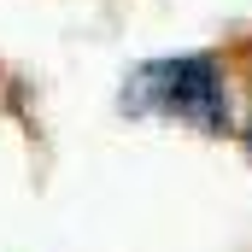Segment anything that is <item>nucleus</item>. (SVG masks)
Returning a JSON list of instances; mask_svg holds the SVG:
<instances>
[{
  "label": "nucleus",
  "instance_id": "2",
  "mask_svg": "<svg viewBox=\"0 0 252 252\" xmlns=\"http://www.w3.org/2000/svg\"><path fill=\"white\" fill-rule=\"evenodd\" d=\"M247 158H252V112H247Z\"/></svg>",
  "mask_w": 252,
  "mask_h": 252
},
{
  "label": "nucleus",
  "instance_id": "1",
  "mask_svg": "<svg viewBox=\"0 0 252 252\" xmlns=\"http://www.w3.org/2000/svg\"><path fill=\"white\" fill-rule=\"evenodd\" d=\"M124 112L135 118H170L199 135H229V88L223 64L211 53H164L129 70L124 82Z\"/></svg>",
  "mask_w": 252,
  "mask_h": 252
}]
</instances>
